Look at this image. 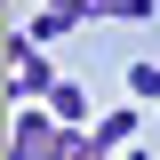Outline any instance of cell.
I'll list each match as a JSON object with an SVG mask.
<instances>
[{"instance_id":"8992f818","label":"cell","mask_w":160,"mask_h":160,"mask_svg":"<svg viewBox=\"0 0 160 160\" xmlns=\"http://www.w3.org/2000/svg\"><path fill=\"white\" fill-rule=\"evenodd\" d=\"M128 96H136V104H160V56H136V64H128Z\"/></svg>"},{"instance_id":"3957f363","label":"cell","mask_w":160,"mask_h":160,"mask_svg":"<svg viewBox=\"0 0 160 160\" xmlns=\"http://www.w3.org/2000/svg\"><path fill=\"white\" fill-rule=\"evenodd\" d=\"M136 128H144V104L128 96V104H112V112H96V128H88V136H96L104 152H128V144H136Z\"/></svg>"},{"instance_id":"52a82bcc","label":"cell","mask_w":160,"mask_h":160,"mask_svg":"<svg viewBox=\"0 0 160 160\" xmlns=\"http://www.w3.org/2000/svg\"><path fill=\"white\" fill-rule=\"evenodd\" d=\"M64 32H80L72 8H40V16H32V40H40V48H48V40H64Z\"/></svg>"},{"instance_id":"5b68a950","label":"cell","mask_w":160,"mask_h":160,"mask_svg":"<svg viewBox=\"0 0 160 160\" xmlns=\"http://www.w3.org/2000/svg\"><path fill=\"white\" fill-rule=\"evenodd\" d=\"M144 24V16H152V0H88V24Z\"/></svg>"},{"instance_id":"7a4b0ae2","label":"cell","mask_w":160,"mask_h":160,"mask_svg":"<svg viewBox=\"0 0 160 160\" xmlns=\"http://www.w3.org/2000/svg\"><path fill=\"white\" fill-rule=\"evenodd\" d=\"M48 88H56V72L40 56V40L32 32H8V104H48Z\"/></svg>"},{"instance_id":"6da1fadb","label":"cell","mask_w":160,"mask_h":160,"mask_svg":"<svg viewBox=\"0 0 160 160\" xmlns=\"http://www.w3.org/2000/svg\"><path fill=\"white\" fill-rule=\"evenodd\" d=\"M72 120H56L48 104H16V128H8V160H72Z\"/></svg>"},{"instance_id":"277c9868","label":"cell","mask_w":160,"mask_h":160,"mask_svg":"<svg viewBox=\"0 0 160 160\" xmlns=\"http://www.w3.org/2000/svg\"><path fill=\"white\" fill-rule=\"evenodd\" d=\"M48 112L80 128V120H88V88H80V80H56V88H48Z\"/></svg>"},{"instance_id":"ba28073f","label":"cell","mask_w":160,"mask_h":160,"mask_svg":"<svg viewBox=\"0 0 160 160\" xmlns=\"http://www.w3.org/2000/svg\"><path fill=\"white\" fill-rule=\"evenodd\" d=\"M72 160H120V152H104V144L88 136V128H80V136H72Z\"/></svg>"}]
</instances>
